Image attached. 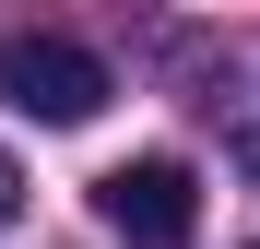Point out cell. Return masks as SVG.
Segmentation results:
<instances>
[{
  "label": "cell",
  "mask_w": 260,
  "mask_h": 249,
  "mask_svg": "<svg viewBox=\"0 0 260 249\" xmlns=\"http://www.w3.org/2000/svg\"><path fill=\"white\" fill-rule=\"evenodd\" d=\"M0 95L24 119H48V131H83V119L107 107V60L83 48V36H59V24H12L0 36Z\"/></svg>",
  "instance_id": "6da1fadb"
},
{
  "label": "cell",
  "mask_w": 260,
  "mask_h": 249,
  "mask_svg": "<svg viewBox=\"0 0 260 249\" xmlns=\"http://www.w3.org/2000/svg\"><path fill=\"white\" fill-rule=\"evenodd\" d=\"M95 214H107V237H130V249H189V237H201V178H189L178 154H130V166L95 178Z\"/></svg>",
  "instance_id": "7a4b0ae2"
},
{
  "label": "cell",
  "mask_w": 260,
  "mask_h": 249,
  "mask_svg": "<svg viewBox=\"0 0 260 249\" xmlns=\"http://www.w3.org/2000/svg\"><path fill=\"white\" fill-rule=\"evenodd\" d=\"M12 226H24V166L0 154V237H12Z\"/></svg>",
  "instance_id": "3957f363"
}]
</instances>
